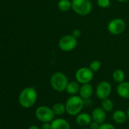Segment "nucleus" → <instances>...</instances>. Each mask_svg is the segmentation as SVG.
<instances>
[{"label":"nucleus","instance_id":"nucleus-27","mask_svg":"<svg viewBox=\"0 0 129 129\" xmlns=\"http://www.w3.org/2000/svg\"><path fill=\"white\" fill-rule=\"evenodd\" d=\"M27 129H40V127H38L37 125H30V126H29Z\"/></svg>","mask_w":129,"mask_h":129},{"label":"nucleus","instance_id":"nucleus-22","mask_svg":"<svg viewBox=\"0 0 129 129\" xmlns=\"http://www.w3.org/2000/svg\"><path fill=\"white\" fill-rule=\"evenodd\" d=\"M97 4L101 8H108L110 7V0H97Z\"/></svg>","mask_w":129,"mask_h":129},{"label":"nucleus","instance_id":"nucleus-3","mask_svg":"<svg viewBox=\"0 0 129 129\" xmlns=\"http://www.w3.org/2000/svg\"><path fill=\"white\" fill-rule=\"evenodd\" d=\"M69 81L67 76L62 72H55L50 77V85L52 89L57 92L65 91Z\"/></svg>","mask_w":129,"mask_h":129},{"label":"nucleus","instance_id":"nucleus-16","mask_svg":"<svg viewBox=\"0 0 129 129\" xmlns=\"http://www.w3.org/2000/svg\"><path fill=\"white\" fill-rule=\"evenodd\" d=\"M81 85L78 82H77L76 80L75 81H71L68 82V84L66 87L65 91L71 96V95H77L79 94Z\"/></svg>","mask_w":129,"mask_h":129},{"label":"nucleus","instance_id":"nucleus-9","mask_svg":"<svg viewBox=\"0 0 129 129\" xmlns=\"http://www.w3.org/2000/svg\"><path fill=\"white\" fill-rule=\"evenodd\" d=\"M112 93V85L108 81H101L95 89V94L98 99L104 100L108 98Z\"/></svg>","mask_w":129,"mask_h":129},{"label":"nucleus","instance_id":"nucleus-25","mask_svg":"<svg viewBox=\"0 0 129 129\" xmlns=\"http://www.w3.org/2000/svg\"><path fill=\"white\" fill-rule=\"evenodd\" d=\"M88 127H89L90 129H99L100 127V125L97 123V122H94V121H92Z\"/></svg>","mask_w":129,"mask_h":129},{"label":"nucleus","instance_id":"nucleus-8","mask_svg":"<svg viewBox=\"0 0 129 129\" xmlns=\"http://www.w3.org/2000/svg\"><path fill=\"white\" fill-rule=\"evenodd\" d=\"M94 72L89 67H81L75 72V80L81 85L90 83L94 79Z\"/></svg>","mask_w":129,"mask_h":129},{"label":"nucleus","instance_id":"nucleus-15","mask_svg":"<svg viewBox=\"0 0 129 129\" xmlns=\"http://www.w3.org/2000/svg\"><path fill=\"white\" fill-rule=\"evenodd\" d=\"M51 129H71V125L66 119L56 118L51 122Z\"/></svg>","mask_w":129,"mask_h":129},{"label":"nucleus","instance_id":"nucleus-29","mask_svg":"<svg viewBox=\"0 0 129 129\" xmlns=\"http://www.w3.org/2000/svg\"><path fill=\"white\" fill-rule=\"evenodd\" d=\"M126 113H127V116H128V119H129V107L126 110Z\"/></svg>","mask_w":129,"mask_h":129},{"label":"nucleus","instance_id":"nucleus-6","mask_svg":"<svg viewBox=\"0 0 129 129\" xmlns=\"http://www.w3.org/2000/svg\"><path fill=\"white\" fill-rule=\"evenodd\" d=\"M59 48L61 51L69 52L75 49L78 45V39L71 35H65L59 41Z\"/></svg>","mask_w":129,"mask_h":129},{"label":"nucleus","instance_id":"nucleus-4","mask_svg":"<svg viewBox=\"0 0 129 129\" xmlns=\"http://www.w3.org/2000/svg\"><path fill=\"white\" fill-rule=\"evenodd\" d=\"M71 9L80 16L88 15L93 9L92 2L91 0H71Z\"/></svg>","mask_w":129,"mask_h":129},{"label":"nucleus","instance_id":"nucleus-28","mask_svg":"<svg viewBox=\"0 0 129 129\" xmlns=\"http://www.w3.org/2000/svg\"><path fill=\"white\" fill-rule=\"evenodd\" d=\"M116 1L119 2H121V3H125V2H128L129 0H116Z\"/></svg>","mask_w":129,"mask_h":129},{"label":"nucleus","instance_id":"nucleus-2","mask_svg":"<svg viewBox=\"0 0 129 129\" xmlns=\"http://www.w3.org/2000/svg\"><path fill=\"white\" fill-rule=\"evenodd\" d=\"M85 101L81 98L79 95H71L70 96L65 102L66 113L71 116H76L81 113Z\"/></svg>","mask_w":129,"mask_h":129},{"label":"nucleus","instance_id":"nucleus-21","mask_svg":"<svg viewBox=\"0 0 129 129\" xmlns=\"http://www.w3.org/2000/svg\"><path fill=\"white\" fill-rule=\"evenodd\" d=\"M102 67V63L100 60H93L92 62H90V65H89V68L94 72V73H96L97 71H99L100 70Z\"/></svg>","mask_w":129,"mask_h":129},{"label":"nucleus","instance_id":"nucleus-11","mask_svg":"<svg viewBox=\"0 0 129 129\" xmlns=\"http://www.w3.org/2000/svg\"><path fill=\"white\" fill-rule=\"evenodd\" d=\"M92 117L91 115L86 113H81L78 115L76 116L75 122L78 126L81 127H88L89 125L92 122Z\"/></svg>","mask_w":129,"mask_h":129},{"label":"nucleus","instance_id":"nucleus-19","mask_svg":"<svg viewBox=\"0 0 129 129\" xmlns=\"http://www.w3.org/2000/svg\"><path fill=\"white\" fill-rule=\"evenodd\" d=\"M58 9L62 12H67L71 9V0H59L57 4Z\"/></svg>","mask_w":129,"mask_h":129},{"label":"nucleus","instance_id":"nucleus-12","mask_svg":"<svg viewBox=\"0 0 129 129\" xmlns=\"http://www.w3.org/2000/svg\"><path fill=\"white\" fill-rule=\"evenodd\" d=\"M93 94H94V88L92 85H90V83L83 84L81 85L78 95L84 101L89 100L93 95Z\"/></svg>","mask_w":129,"mask_h":129},{"label":"nucleus","instance_id":"nucleus-10","mask_svg":"<svg viewBox=\"0 0 129 129\" xmlns=\"http://www.w3.org/2000/svg\"><path fill=\"white\" fill-rule=\"evenodd\" d=\"M90 115L92 117V120L94 122H95L100 125H102L104 122H106V112L101 107L94 108Z\"/></svg>","mask_w":129,"mask_h":129},{"label":"nucleus","instance_id":"nucleus-1","mask_svg":"<svg viewBox=\"0 0 129 129\" xmlns=\"http://www.w3.org/2000/svg\"><path fill=\"white\" fill-rule=\"evenodd\" d=\"M37 92L33 87H27L24 88L19 94L18 102L20 105L26 109L32 107L36 102Z\"/></svg>","mask_w":129,"mask_h":129},{"label":"nucleus","instance_id":"nucleus-26","mask_svg":"<svg viewBox=\"0 0 129 129\" xmlns=\"http://www.w3.org/2000/svg\"><path fill=\"white\" fill-rule=\"evenodd\" d=\"M41 129H51V122H43L42 124Z\"/></svg>","mask_w":129,"mask_h":129},{"label":"nucleus","instance_id":"nucleus-7","mask_svg":"<svg viewBox=\"0 0 129 129\" xmlns=\"http://www.w3.org/2000/svg\"><path fill=\"white\" fill-rule=\"evenodd\" d=\"M126 29V23L124 20L116 17L112 19L108 25H107V30L108 32L114 36H118L122 34Z\"/></svg>","mask_w":129,"mask_h":129},{"label":"nucleus","instance_id":"nucleus-17","mask_svg":"<svg viewBox=\"0 0 129 129\" xmlns=\"http://www.w3.org/2000/svg\"><path fill=\"white\" fill-rule=\"evenodd\" d=\"M113 79L115 82H117L118 84L122 82L125 81V74L124 71L121 69H116L113 72Z\"/></svg>","mask_w":129,"mask_h":129},{"label":"nucleus","instance_id":"nucleus-5","mask_svg":"<svg viewBox=\"0 0 129 129\" xmlns=\"http://www.w3.org/2000/svg\"><path fill=\"white\" fill-rule=\"evenodd\" d=\"M35 116L40 122L43 123L52 122L55 119L56 115L52 108L47 106H40L35 111Z\"/></svg>","mask_w":129,"mask_h":129},{"label":"nucleus","instance_id":"nucleus-24","mask_svg":"<svg viewBox=\"0 0 129 129\" xmlns=\"http://www.w3.org/2000/svg\"><path fill=\"white\" fill-rule=\"evenodd\" d=\"M71 35H72L74 37H75L76 39H79V38L81 37V31L79 29H75L73 30Z\"/></svg>","mask_w":129,"mask_h":129},{"label":"nucleus","instance_id":"nucleus-18","mask_svg":"<svg viewBox=\"0 0 129 129\" xmlns=\"http://www.w3.org/2000/svg\"><path fill=\"white\" fill-rule=\"evenodd\" d=\"M52 110L54 113V114L57 116L63 115L65 113H66V108L65 104L62 103H56L53 104L52 107Z\"/></svg>","mask_w":129,"mask_h":129},{"label":"nucleus","instance_id":"nucleus-30","mask_svg":"<svg viewBox=\"0 0 129 129\" xmlns=\"http://www.w3.org/2000/svg\"><path fill=\"white\" fill-rule=\"evenodd\" d=\"M82 129H90V128H89V127H84V128H83Z\"/></svg>","mask_w":129,"mask_h":129},{"label":"nucleus","instance_id":"nucleus-23","mask_svg":"<svg viewBox=\"0 0 129 129\" xmlns=\"http://www.w3.org/2000/svg\"><path fill=\"white\" fill-rule=\"evenodd\" d=\"M99 129H116L115 125L113 124L108 123V122H104L103 124L100 125V127Z\"/></svg>","mask_w":129,"mask_h":129},{"label":"nucleus","instance_id":"nucleus-20","mask_svg":"<svg viewBox=\"0 0 129 129\" xmlns=\"http://www.w3.org/2000/svg\"><path fill=\"white\" fill-rule=\"evenodd\" d=\"M101 107L106 112V113H110L113 110L114 108V104L113 101L108 98H106L104 100L101 101Z\"/></svg>","mask_w":129,"mask_h":129},{"label":"nucleus","instance_id":"nucleus-13","mask_svg":"<svg viewBox=\"0 0 129 129\" xmlns=\"http://www.w3.org/2000/svg\"><path fill=\"white\" fill-rule=\"evenodd\" d=\"M118 95L123 99H129V82H122L118 84L116 88Z\"/></svg>","mask_w":129,"mask_h":129},{"label":"nucleus","instance_id":"nucleus-14","mask_svg":"<svg viewBox=\"0 0 129 129\" xmlns=\"http://www.w3.org/2000/svg\"><path fill=\"white\" fill-rule=\"evenodd\" d=\"M113 120L116 124H123L125 123L128 119V116L126 112L122 110H116L113 112L112 116Z\"/></svg>","mask_w":129,"mask_h":129}]
</instances>
